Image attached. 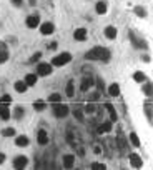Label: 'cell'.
<instances>
[{"label": "cell", "instance_id": "6da1fadb", "mask_svg": "<svg viewBox=\"0 0 153 170\" xmlns=\"http://www.w3.org/2000/svg\"><path fill=\"white\" fill-rule=\"evenodd\" d=\"M85 59H88V60H108L110 59V50L105 47H95L90 52H87Z\"/></svg>", "mask_w": 153, "mask_h": 170}, {"label": "cell", "instance_id": "7a4b0ae2", "mask_svg": "<svg viewBox=\"0 0 153 170\" xmlns=\"http://www.w3.org/2000/svg\"><path fill=\"white\" fill-rule=\"evenodd\" d=\"M70 60H72V55H70V53H67V52H63V53H60V55H57L55 59L52 60V64L57 65V67H62V65L68 64Z\"/></svg>", "mask_w": 153, "mask_h": 170}, {"label": "cell", "instance_id": "3957f363", "mask_svg": "<svg viewBox=\"0 0 153 170\" xmlns=\"http://www.w3.org/2000/svg\"><path fill=\"white\" fill-rule=\"evenodd\" d=\"M27 163H28L27 157L20 155V157H17L15 160H13V168H15V170H23V168L27 167Z\"/></svg>", "mask_w": 153, "mask_h": 170}, {"label": "cell", "instance_id": "277c9868", "mask_svg": "<svg viewBox=\"0 0 153 170\" xmlns=\"http://www.w3.org/2000/svg\"><path fill=\"white\" fill-rule=\"evenodd\" d=\"M55 115L58 119L67 117V115H68V107L63 105V104H55Z\"/></svg>", "mask_w": 153, "mask_h": 170}, {"label": "cell", "instance_id": "5b68a950", "mask_svg": "<svg viewBox=\"0 0 153 170\" xmlns=\"http://www.w3.org/2000/svg\"><path fill=\"white\" fill-rule=\"evenodd\" d=\"M117 142H118V147H120V152H122V153H125V150H127V140H125V135H123L122 129H118Z\"/></svg>", "mask_w": 153, "mask_h": 170}, {"label": "cell", "instance_id": "8992f818", "mask_svg": "<svg viewBox=\"0 0 153 170\" xmlns=\"http://www.w3.org/2000/svg\"><path fill=\"white\" fill-rule=\"evenodd\" d=\"M38 75H44V77H47V75H50L52 74V65L50 64H38Z\"/></svg>", "mask_w": 153, "mask_h": 170}, {"label": "cell", "instance_id": "52a82bcc", "mask_svg": "<svg viewBox=\"0 0 153 170\" xmlns=\"http://www.w3.org/2000/svg\"><path fill=\"white\" fill-rule=\"evenodd\" d=\"M53 30H55V27H53V23L52 22H45V23H42L40 25V32L44 33V35H50Z\"/></svg>", "mask_w": 153, "mask_h": 170}, {"label": "cell", "instance_id": "ba28073f", "mask_svg": "<svg viewBox=\"0 0 153 170\" xmlns=\"http://www.w3.org/2000/svg\"><path fill=\"white\" fill-rule=\"evenodd\" d=\"M130 162H132V165H133L135 168H140V167H141V163H143L138 153H132V155H130Z\"/></svg>", "mask_w": 153, "mask_h": 170}, {"label": "cell", "instance_id": "9c48e42d", "mask_svg": "<svg viewBox=\"0 0 153 170\" xmlns=\"http://www.w3.org/2000/svg\"><path fill=\"white\" fill-rule=\"evenodd\" d=\"M38 22H40L38 15L28 17V18H27V27H28V28H35V27H38Z\"/></svg>", "mask_w": 153, "mask_h": 170}, {"label": "cell", "instance_id": "30bf717a", "mask_svg": "<svg viewBox=\"0 0 153 170\" xmlns=\"http://www.w3.org/2000/svg\"><path fill=\"white\" fill-rule=\"evenodd\" d=\"M73 162H75V157H73V155H65V157H63V167L65 168H72V167H73Z\"/></svg>", "mask_w": 153, "mask_h": 170}, {"label": "cell", "instance_id": "8fae6325", "mask_svg": "<svg viewBox=\"0 0 153 170\" xmlns=\"http://www.w3.org/2000/svg\"><path fill=\"white\" fill-rule=\"evenodd\" d=\"M37 138H38V143H40V145H47V143H49V135H47L45 130H40Z\"/></svg>", "mask_w": 153, "mask_h": 170}, {"label": "cell", "instance_id": "7c38bea8", "mask_svg": "<svg viewBox=\"0 0 153 170\" xmlns=\"http://www.w3.org/2000/svg\"><path fill=\"white\" fill-rule=\"evenodd\" d=\"M73 37L76 38V40H85V38H87V30H85V28H76Z\"/></svg>", "mask_w": 153, "mask_h": 170}, {"label": "cell", "instance_id": "4fadbf2b", "mask_svg": "<svg viewBox=\"0 0 153 170\" xmlns=\"http://www.w3.org/2000/svg\"><path fill=\"white\" fill-rule=\"evenodd\" d=\"M92 84H93V79H92V77H83V80H82V90L87 92L90 87H92Z\"/></svg>", "mask_w": 153, "mask_h": 170}, {"label": "cell", "instance_id": "5bb4252c", "mask_svg": "<svg viewBox=\"0 0 153 170\" xmlns=\"http://www.w3.org/2000/svg\"><path fill=\"white\" fill-rule=\"evenodd\" d=\"M108 94L112 97H117L118 94H120V85H118V84H112L108 87Z\"/></svg>", "mask_w": 153, "mask_h": 170}, {"label": "cell", "instance_id": "9a60e30c", "mask_svg": "<svg viewBox=\"0 0 153 170\" xmlns=\"http://www.w3.org/2000/svg\"><path fill=\"white\" fill-rule=\"evenodd\" d=\"M105 37L107 38H115L117 37V28L115 27H107L105 28Z\"/></svg>", "mask_w": 153, "mask_h": 170}, {"label": "cell", "instance_id": "2e32d148", "mask_svg": "<svg viewBox=\"0 0 153 170\" xmlns=\"http://www.w3.org/2000/svg\"><path fill=\"white\" fill-rule=\"evenodd\" d=\"M0 119H3V120L10 119V110H8L5 105H2V107H0Z\"/></svg>", "mask_w": 153, "mask_h": 170}, {"label": "cell", "instance_id": "e0dca14e", "mask_svg": "<svg viewBox=\"0 0 153 170\" xmlns=\"http://www.w3.org/2000/svg\"><path fill=\"white\" fill-rule=\"evenodd\" d=\"M108 130H112V124H110V122H105V124H102V125L97 129V132H98V134H105V132H108Z\"/></svg>", "mask_w": 153, "mask_h": 170}, {"label": "cell", "instance_id": "ac0fdd59", "mask_svg": "<svg viewBox=\"0 0 153 170\" xmlns=\"http://www.w3.org/2000/svg\"><path fill=\"white\" fill-rule=\"evenodd\" d=\"M15 143L18 145V147H27V145H28V138L25 137V135H20V137H17Z\"/></svg>", "mask_w": 153, "mask_h": 170}, {"label": "cell", "instance_id": "d6986e66", "mask_svg": "<svg viewBox=\"0 0 153 170\" xmlns=\"http://www.w3.org/2000/svg\"><path fill=\"white\" fill-rule=\"evenodd\" d=\"M37 84V75H33V74H28L25 77V85H35Z\"/></svg>", "mask_w": 153, "mask_h": 170}, {"label": "cell", "instance_id": "ffe728a7", "mask_svg": "<svg viewBox=\"0 0 153 170\" xmlns=\"http://www.w3.org/2000/svg\"><path fill=\"white\" fill-rule=\"evenodd\" d=\"M130 40L135 43V47H143V48H146V43L141 42V40H137V37L133 35V33H130Z\"/></svg>", "mask_w": 153, "mask_h": 170}, {"label": "cell", "instance_id": "44dd1931", "mask_svg": "<svg viewBox=\"0 0 153 170\" xmlns=\"http://www.w3.org/2000/svg\"><path fill=\"white\" fill-rule=\"evenodd\" d=\"M15 90H17V92H20V94L27 92V85H25V82H15Z\"/></svg>", "mask_w": 153, "mask_h": 170}, {"label": "cell", "instance_id": "7402d4cb", "mask_svg": "<svg viewBox=\"0 0 153 170\" xmlns=\"http://www.w3.org/2000/svg\"><path fill=\"white\" fill-rule=\"evenodd\" d=\"M73 92H75V85H73V80H70L68 84H67V95L73 97Z\"/></svg>", "mask_w": 153, "mask_h": 170}, {"label": "cell", "instance_id": "603a6c76", "mask_svg": "<svg viewBox=\"0 0 153 170\" xmlns=\"http://www.w3.org/2000/svg\"><path fill=\"white\" fill-rule=\"evenodd\" d=\"M105 107H107V110L110 112V117H112V120H117V112H115V109L112 107V104H105Z\"/></svg>", "mask_w": 153, "mask_h": 170}, {"label": "cell", "instance_id": "cb8c5ba5", "mask_svg": "<svg viewBox=\"0 0 153 170\" xmlns=\"http://www.w3.org/2000/svg\"><path fill=\"white\" fill-rule=\"evenodd\" d=\"M130 140H132V143L135 145V147H140V138H138V135L135 132L130 134Z\"/></svg>", "mask_w": 153, "mask_h": 170}, {"label": "cell", "instance_id": "d4e9b609", "mask_svg": "<svg viewBox=\"0 0 153 170\" xmlns=\"http://www.w3.org/2000/svg\"><path fill=\"white\" fill-rule=\"evenodd\" d=\"M133 79H135L137 82H145V80H146V77H145V74H143V72H135Z\"/></svg>", "mask_w": 153, "mask_h": 170}, {"label": "cell", "instance_id": "484cf974", "mask_svg": "<svg viewBox=\"0 0 153 170\" xmlns=\"http://www.w3.org/2000/svg\"><path fill=\"white\" fill-rule=\"evenodd\" d=\"M97 12L98 13H105V12H107V3H105V2H98L97 3Z\"/></svg>", "mask_w": 153, "mask_h": 170}, {"label": "cell", "instance_id": "4316f807", "mask_svg": "<svg viewBox=\"0 0 153 170\" xmlns=\"http://www.w3.org/2000/svg\"><path fill=\"white\" fill-rule=\"evenodd\" d=\"M7 59H8V52L5 48H0V64H3Z\"/></svg>", "mask_w": 153, "mask_h": 170}, {"label": "cell", "instance_id": "83f0119b", "mask_svg": "<svg viewBox=\"0 0 153 170\" xmlns=\"http://www.w3.org/2000/svg\"><path fill=\"white\" fill-rule=\"evenodd\" d=\"M2 135L3 137H12V135H15V129H3Z\"/></svg>", "mask_w": 153, "mask_h": 170}, {"label": "cell", "instance_id": "f1b7e54d", "mask_svg": "<svg viewBox=\"0 0 153 170\" xmlns=\"http://www.w3.org/2000/svg\"><path fill=\"white\" fill-rule=\"evenodd\" d=\"M10 102H12V97H10V95H2V99H0V104L5 105V107L10 104Z\"/></svg>", "mask_w": 153, "mask_h": 170}, {"label": "cell", "instance_id": "f546056e", "mask_svg": "<svg viewBox=\"0 0 153 170\" xmlns=\"http://www.w3.org/2000/svg\"><path fill=\"white\" fill-rule=\"evenodd\" d=\"M49 102H57V104H60V102H62L60 94H52V95L49 97Z\"/></svg>", "mask_w": 153, "mask_h": 170}, {"label": "cell", "instance_id": "4dcf8cb0", "mask_svg": "<svg viewBox=\"0 0 153 170\" xmlns=\"http://www.w3.org/2000/svg\"><path fill=\"white\" fill-rule=\"evenodd\" d=\"M33 105H35V109H37L38 112L45 109V102H44V100H37V102H35V104H33Z\"/></svg>", "mask_w": 153, "mask_h": 170}, {"label": "cell", "instance_id": "1f68e13d", "mask_svg": "<svg viewBox=\"0 0 153 170\" xmlns=\"http://www.w3.org/2000/svg\"><path fill=\"white\" fill-rule=\"evenodd\" d=\"M92 170H107V167H105L103 163L95 162V163H92Z\"/></svg>", "mask_w": 153, "mask_h": 170}, {"label": "cell", "instance_id": "d6a6232c", "mask_svg": "<svg viewBox=\"0 0 153 170\" xmlns=\"http://www.w3.org/2000/svg\"><path fill=\"white\" fill-rule=\"evenodd\" d=\"M135 12H137V15H140V17H146V12H145V8L143 7H137Z\"/></svg>", "mask_w": 153, "mask_h": 170}, {"label": "cell", "instance_id": "836d02e7", "mask_svg": "<svg viewBox=\"0 0 153 170\" xmlns=\"http://www.w3.org/2000/svg\"><path fill=\"white\" fill-rule=\"evenodd\" d=\"M22 115H23V109H22V107H17V109H15V117L20 119Z\"/></svg>", "mask_w": 153, "mask_h": 170}, {"label": "cell", "instance_id": "e575fe53", "mask_svg": "<svg viewBox=\"0 0 153 170\" xmlns=\"http://www.w3.org/2000/svg\"><path fill=\"white\" fill-rule=\"evenodd\" d=\"M85 112H87V114H92V112H95V105L93 104H88L87 107H85Z\"/></svg>", "mask_w": 153, "mask_h": 170}, {"label": "cell", "instance_id": "d590c367", "mask_svg": "<svg viewBox=\"0 0 153 170\" xmlns=\"http://www.w3.org/2000/svg\"><path fill=\"white\" fill-rule=\"evenodd\" d=\"M145 110H146V115H148V119L151 117V110H150V100L145 102Z\"/></svg>", "mask_w": 153, "mask_h": 170}, {"label": "cell", "instance_id": "8d00e7d4", "mask_svg": "<svg viewBox=\"0 0 153 170\" xmlns=\"http://www.w3.org/2000/svg\"><path fill=\"white\" fill-rule=\"evenodd\" d=\"M143 90H145L146 95H151V85H150V84H146L145 87H143Z\"/></svg>", "mask_w": 153, "mask_h": 170}, {"label": "cell", "instance_id": "74e56055", "mask_svg": "<svg viewBox=\"0 0 153 170\" xmlns=\"http://www.w3.org/2000/svg\"><path fill=\"white\" fill-rule=\"evenodd\" d=\"M97 85H98V90H100V92L105 89V87H103V80H102V79H98V80H97Z\"/></svg>", "mask_w": 153, "mask_h": 170}, {"label": "cell", "instance_id": "f35d334b", "mask_svg": "<svg viewBox=\"0 0 153 170\" xmlns=\"http://www.w3.org/2000/svg\"><path fill=\"white\" fill-rule=\"evenodd\" d=\"M75 117L78 119V120H83V114L80 110H75Z\"/></svg>", "mask_w": 153, "mask_h": 170}, {"label": "cell", "instance_id": "ab89813d", "mask_svg": "<svg viewBox=\"0 0 153 170\" xmlns=\"http://www.w3.org/2000/svg\"><path fill=\"white\" fill-rule=\"evenodd\" d=\"M38 59H40V53H35V55L32 57V62H37Z\"/></svg>", "mask_w": 153, "mask_h": 170}, {"label": "cell", "instance_id": "60d3db41", "mask_svg": "<svg viewBox=\"0 0 153 170\" xmlns=\"http://www.w3.org/2000/svg\"><path fill=\"white\" fill-rule=\"evenodd\" d=\"M12 2H13V5H20L22 0H12Z\"/></svg>", "mask_w": 153, "mask_h": 170}, {"label": "cell", "instance_id": "b9f144b4", "mask_svg": "<svg viewBox=\"0 0 153 170\" xmlns=\"http://www.w3.org/2000/svg\"><path fill=\"white\" fill-rule=\"evenodd\" d=\"M3 160H5V155H3V153H0V163H3Z\"/></svg>", "mask_w": 153, "mask_h": 170}]
</instances>
